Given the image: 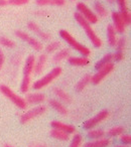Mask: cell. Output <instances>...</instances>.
<instances>
[{"label":"cell","mask_w":131,"mask_h":147,"mask_svg":"<svg viewBox=\"0 0 131 147\" xmlns=\"http://www.w3.org/2000/svg\"><path fill=\"white\" fill-rule=\"evenodd\" d=\"M126 45H127V39L126 37H120V38H117V42H116V51H124L126 49Z\"/></svg>","instance_id":"83f0119b"},{"label":"cell","mask_w":131,"mask_h":147,"mask_svg":"<svg viewBox=\"0 0 131 147\" xmlns=\"http://www.w3.org/2000/svg\"><path fill=\"white\" fill-rule=\"evenodd\" d=\"M70 57H71L70 49H63L55 53V55L53 57V61L55 63H59V61H63V59H69Z\"/></svg>","instance_id":"44dd1931"},{"label":"cell","mask_w":131,"mask_h":147,"mask_svg":"<svg viewBox=\"0 0 131 147\" xmlns=\"http://www.w3.org/2000/svg\"><path fill=\"white\" fill-rule=\"evenodd\" d=\"M71 1H75V0H71Z\"/></svg>","instance_id":"f6af8a7d"},{"label":"cell","mask_w":131,"mask_h":147,"mask_svg":"<svg viewBox=\"0 0 131 147\" xmlns=\"http://www.w3.org/2000/svg\"><path fill=\"white\" fill-rule=\"evenodd\" d=\"M51 126L53 127V129H57V130H61V131H63V132H66V133H68L69 135L74 134V133L76 132V128H75V126L70 125V124H66V123L61 122V121H59V120L51 121Z\"/></svg>","instance_id":"8fae6325"},{"label":"cell","mask_w":131,"mask_h":147,"mask_svg":"<svg viewBox=\"0 0 131 147\" xmlns=\"http://www.w3.org/2000/svg\"><path fill=\"white\" fill-rule=\"evenodd\" d=\"M4 147H14V146H12V145H10V144H5Z\"/></svg>","instance_id":"7bdbcfd3"},{"label":"cell","mask_w":131,"mask_h":147,"mask_svg":"<svg viewBox=\"0 0 131 147\" xmlns=\"http://www.w3.org/2000/svg\"><path fill=\"white\" fill-rule=\"evenodd\" d=\"M112 24L107 25V40L110 47H115L117 42V34Z\"/></svg>","instance_id":"ac0fdd59"},{"label":"cell","mask_w":131,"mask_h":147,"mask_svg":"<svg viewBox=\"0 0 131 147\" xmlns=\"http://www.w3.org/2000/svg\"><path fill=\"white\" fill-rule=\"evenodd\" d=\"M51 136L53 138L57 139V140H61V141H67L70 138V135L68 133L63 132V131L57 130V129H51Z\"/></svg>","instance_id":"7402d4cb"},{"label":"cell","mask_w":131,"mask_h":147,"mask_svg":"<svg viewBox=\"0 0 131 147\" xmlns=\"http://www.w3.org/2000/svg\"><path fill=\"white\" fill-rule=\"evenodd\" d=\"M38 35H39V36H41L43 39H45V40H49V39H51V35H49L47 32H43V31H39V32H38Z\"/></svg>","instance_id":"f35d334b"},{"label":"cell","mask_w":131,"mask_h":147,"mask_svg":"<svg viewBox=\"0 0 131 147\" xmlns=\"http://www.w3.org/2000/svg\"><path fill=\"white\" fill-rule=\"evenodd\" d=\"M53 94L57 97V98L61 99V101H63V102H66V103L72 102V98H71V96L68 94V93L66 92L65 90H63V89L59 88V87H55V88L53 89Z\"/></svg>","instance_id":"d6986e66"},{"label":"cell","mask_w":131,"mask_h":147,"mask_svg":"<svg viewBox=\"0 0 131 147\" xmlns=\"http://www.w3.org/2000/svg\"><path fill=\"white\" fill-rule=\"evenodd\" d=\"M49 105H51V106L61 115H63V116L68 115V113H69L68 108H67L63 104H61L59 101L55 100V99H51V100H49Z\"/></svg>","instance_id":"e0dca14e"},{"label":"cell","mask_w":131,"mask_h":147,"mask_svg":"<svg viewBox=\"0 0 131 147\" xmlns=\"http://www.w3.org/2000/svg\"><path fill=\"white\" fill-rule=\"evenodd\" d=\"M77 10H78V13L80 15H82L85 18V20H87L89 23L91 24H94V23H97L99 20L98 16L95 14V12L88 6L86 5L84 2H79L77 3Z\"/></svg>","instance_id":"8992f818"},{"label":"cell","mask_w":131,"mask_h":147,"mask_svg":"<svg viewBox=\"0 0 131 147\" xmlns=\"http://www.w3.org/2000/svg\"><path fill=\"white\" fill-rule=\"evenodd\" d=\"M117 3L119 5V8L120 11H125V10H129L128 6H127V0H116Z\"/></svg>","instance_id":"d590c367"},{"label":"cell","mask_w":131,"mask_h":147,"mask_svg":"<svg viewBox=\"0 0 131 147\" xmlns=\"http://www.w3.org/2000/svg\"><path fill=\"white\" fill-rule=\"evenodd\" d=\"M35 57L34 55H29L25 61L24 69H23V78L20 85V91L24 94L28 92L30 88V80L33 74V65H34Z\"/></svg>","instance_id":"7a4b0ae2"},{"label":"cell","mask_w":131,"mask_h":147,"mask_svg":"<svg viewBox=\"0 0 131 147\" xmlns=\"http://www.w3.org/2000/svg\"><path fill=\"white\" fill-rule=\"evenodd\" d=\"M35 3L39 6H45V5L63 6L66 4V0H35Z\"/></svg>","instance_id":"603a6c76"},{"label":"cell","mask_w":131,"mask_h":147,"mask_svg":"<svg viewBox=\"0 0 131 147\" xmlns=\"http://www.w3.org/2000/svg\"><path fill=\"white\" fill-rule=\"evenodd\" d=\"M8 4L11 5H16V6H19V5H25L29 2V0H7Z\"/></svg>","instance_id":"d6a6232c"},{"label":"cell","mask_w":131,"mask_h":147,"mask_svg":"<svg viewBox=\"0 0 131 147\" xmlns=\"http://www.w3.org/2000/svg\"><path fill=\"white\" fill-rule=\"evenodd\" d=\"M112 21H113V27H114L115 31L118 33H124L125 29H126V25H125L123 19L121 18L120 14L117 11L112 12Z\"/></svg>","instance_id":"7c38bea8"},{"label":"cell","mask_w":131,"mask_h":147,"mask_svg":"<svg viewBox=\"0 0 131 147\" xmlns=\"http://www.w3.org/2000/svg\"><path fill=\"white\" fill-rule=\"evenodd\" d=\"M0 45L4 47H8V49H12L15 47V43L13 40H11L10 38L5 36H1L0 37Z\"/></svg>","instance_id":"f546056e"},{"label":"cell","mask_w":131,"mask_h":147,"mask_svg":"<svg viewBox=\"0 0 131 147\" xmlns=\"http://www.w3.org/2000/svg\"><path fill=\"white\" fill-rule=\"evenodd\" d=\"M68 61L70 65L74 67H86L90 63V59L86 57H70L68 59Z\"/></svg>","instance_id":"2e32d148"},{"label":"cell","mask_w":131,"mask_h":147,"mask_svg":"<svg viewBox=\"0 0 131 147\" xmlns=\"http://www.w3.org/2000/svg\"><path fill=\"white\" fill-rule=\"evenodd\" d=\"M114 147H130L129 145H125V144H118V145H115Z\"/></svg>","instance_id":"b9f144b4"},{"label":"cell","mask_w":131,"mask_h":147,"mask_svg":"<svg viewBox=\"0 0 131 147\" xmlns=\"http://www.w3.org/2000/svg\"><path fill=\"white\" fill-rule=\"evenodd\" d=\"M88 137L90 139H92V140H94V139H100V138H103V137H105V135H106V132H105L104 130H102V129H90V130H88Z\"/></svg>","instance_id":"484cf974"},{"label":"cell","mask_w":131,"mask_h":147,"mask_svg":"<svg viewBox=\"0 0 131 147\" xmlns=\"http://www.w3.org/2000/svg\"><path fill=\"white\" fill-rule=\"evenodd\" d=\"M27 27H28V28L30 29L31 31H33V32H37V33H38L39 31H41L38 24H37L36 22H33V21H29V22L27 23Z\"/></svg>","instance_id":"836d02e7"},{"label":"cell","mask_w":131,"mask_h":147,"mask_svg":"<svg viewBox=\"0 0 131 147\" xmlns=\"http://www.w3.org/2000/svg\"><path fill=\"white\" fill-rule=\"evenodd\" d=\"M59 35H61V38H63L66 42L68 43L70 47H72L73 49H74L75 51H78V53H80L83 57H88L89 55H91V49H89V47H85L84 45H82V43L79 42V41L77 40V39L75 38V37L73 36V35L71 34L68 30L61 29V30L59 31Z\"/></svg>","instance_id":"3957f363"},{"label":"cell","mask_w":131,"mask_h":147,"mask_svg":"<svg viewBox=\"0 0 131 147\" xmlns=\"http://www.w3.org/2000/svg\"><path fill=\"white\" fill-rule=\"evenodd\" d=\"M90 83H91V75H86V76H84L78 83H77L75 89H76L77 92H82L83 90H85V88H86Z\"/></svg>","instance_id":"cb8c5ba5"},{"label":"cell","mask_w":131,"mask_h":147,"mask_svg":"<svg viewBox=\"0 0 131 147\" xmlns=\"http://www.w3.org/2000/svg\"><path fill=\"white\" fill-rule=\"evenodd\" d=\"M94 10H95V14L101 18H105L108 15V11H107L106 7L104 6L103 3H101L100 1H96L94 3Z\"/></svg>","instance_id":"ffe728a7"},{"label":"cell","mask_w":131,"mask_h":147,"mask_svg":"<svg viewBox=\"0 0 131 147\" xmlns=\"http://www.w3.org/2000/svg\"><path fill=\"white\" fill-rule=\"evenodd\" d=\"M47 61V55H41L38 57V59H35L34 61V65H33V73L35 75H41L45 67V63Z\"/></svg>","instance_id":"5bb4252c"},{"label":"cell","mask_w":131,"mask_h":147,"mask_svg":"<svg viewBox=\"0 0 131 147\" xmlns=\"http://www.w3.org/2000/svg\"><path fill=\"white\" fill-rule=\"evenodd\" d=\"M63 73V69L61 67H55L49 71V74H47L45 76H43V78H41L39 80H37L36 82L33 83L32 88L33 90H41L45 87L49 86L53 81H55V79H57Z\"/></svg>","instance_id":"277c9868"},{"label":"cell","mask_w":131,"mask_h":147,"mask_svg":"<svg viewBox=\"0 0 131 147\" xmlns=\"http://www.w3.org/2000/svg\"><path fill=\"white\" fill-rule=\"evenodd\" d=\"M61 41H57V40H55V41H51V42H49V45H47V47H45V51H47V53H53V51H57V49L61 47Z\"/></svg>","instance_id":"f1b7e54d"},{"label":"cell","mask_w":131,"mask_h":147,"mask_svg":"<svg viewBox=\"0 0 131 147\" xmlns=\"http://www.w3.org/2000/svg\"><path fill=\"white\" fill-rule=\"evenodd\" d=\"M45 95L41 94V93H30L27 94L25 97V102L27 104H41V103L45 102Z\"/></svg>","instance_id":"4fadbf2b"},{"label":"cell","mask_w":131,"mask_h":147,"mask_svg":"<svg viewBox=\"0 0 131 147\" xmlns=\"http://www.w3.org/2000/svg\"><path fill=\"white\" fill-rule=\"evenodd\" d=\"M119 14H120L121 18L123 19L125 25L128 26L129 24L131 23V14L129 10H125V11H119Z\"/></svg>","instance_id":"4dcf8cb0"},{"label":"cell","mask_w":131,"mask_h":147,"mask_svg":"<svg viewBox=\"0 0 131 147\" xmlns=\"http://www.w3.org/2000/svg\"><path fill=\"white\" fill-rule=\"evenodd\" d=\"M29 147H47V145L43 143H32Z\"/></svg>","instance_id":"ab89813d"},{"label":"cell","mask_w":131,"mask_h":147,"mask_svg":"<svg viewBox=\"0 0 131 147\" xmlns=\"http://www.w3.org/2000/svg\"><path fill=\"white\" fill-rule=\"evenodd\" d=\"M112 61H113V53H107V55H105L104 57L96 63L95 67H96V69H99L102 67H104L105 65H107V63H112Z\"/></svg>","instance_id":"4316f807"},{"label":"cell","mask_w":131,"mask_h":147,"mask_svg":"<svg viewBox=\"0 0 131 147\" xmlns=\"http://www.w3.org/2000/svg\"><path fill=\"white\" fill-rule=\"evenodd\" d=\"M124 59V51H116V53H113V59L116 61H121Z\"/></svg>","instance_id":"8d00e7d4"},{"label":"cell","mask_w":131,"mask_h":147,"mask_svg":"<svg viewBox=\"0 0 131 147\" xmlns=\"http://www.w3.org/2000/svg\"><path fill=\"white\" fill-rule=\"evenodd\" d=\"M109 117V112L107 110H102L101 112H99L98 114H96L94 117L88 119L86 122L84 123V128L86 130H90L93 129L94 127H96L97 125H99L100 123H102L103 121H105Z\"/></svg>","instance_id":"9c48e42d"},{"label":"cell","mask_w":131,"mask_h":147,"mask_svg":"<svg viewBox=\"0 0 131 147\" xmlns=\"http://www.w3.org/2000/svg\"><path fill=\"white\" fill-rule=\"evenodd\" d=\"M4 61H5V55L4 53L1 49H0V69H2L3 65H4Z\"/></svg>","instance_id":"74e56055"},{"label":"cell","mask_w":131,"mask_h":147,"mask_svg":"<svg viewBox=\"0 0 131 147\" xmlns=\"http://www.w3.org/2000/svg\"><path fill=\"white\" fill-rule=\"evenodd\" d=\"M8 4V2H7V0H0V7H3L5 6V5Z\"/></svg>","instance_id":"60d3db41"},{"label":"cell","mask_w":131,"mask_h":147,"mask_svg":"<svg viewBox=\"0 0 131 147\" xmlns=\"http://www.w3.org/2000/svg\"><path fill=\"white\" fill-rule=\"evenodd\" d=\"M107 1H108L109 3H113L115 1V0H107Z\"/></svg>","instance_id":"ee69618b"},{"label":"cell","mask_w":131,"mask_h":147,"mask_svg":"<svg viewBox=\"0 0 131 147\" xmlns=\"http://www.w3.org/2000/svg\"><path fill=\"white\" fill-rule=\"evenodd\" d=\"M121 143L122 144H125V145H130L131 143V135L129 134H122L121 135Z\"/></svg>","instance_id":"e575fe53"},{"label":"cell","mask_w":131,"mask_h":147,"mask_svg":"<svg viewBox=\"0 0 131 147\" xmlns=\"http://www.w3.org/2000/svg\"><path fill=\"white\" fill-rule=\"evenodd\" d=\"M74 16H75V19L77 20V22L81 25V27L83 28V30L85 31V33L87 34V36L89 37V39L91 40L92 45H94L95 47H102L103 45L102 39L100 38V36H99V35L96 33V31L94 30L92 24L89 23L87 20H85L84 17H83L82 15L79 14L78 12L75 13Z\"/></svg>","instance_id":"6da1fadb"},{"label":"cell","mask_w":131,"mask_h":147,"mask_svg":"<svg viewBox=\"0 0 131 147\" xmlns=\"http://www.w3.org/2000/svg\"><path fill=\"white\" fill-rule=\"evenodd\" d=\"M83 141V137L81 134H75L74 137L72 139V142H71V145L69 147H80L81 144H82Z\"/></svg>","instance_id":"1f68e13d"},{"label":"cell","mask_w":131,"mask_h":147,"mask_svg":"<svg viewBox=\"0 0 131 147\" xmlns=\"http://www.w3.org/2000/svg\"><path fill=\"white\" fill-rule=\"evenodd\" d=\"M124 132H125V128L123 126H115L109 129L106 132V134L109 138H113V137L121 136Z\"/></svg>","instance_id":"d4e9b609"},{"label":"cell","mask_w":131,"mask_h":147,"mask_svg":"<svg viewBox=\"0 0 131 147\" xmlns=\"http://www.w3.org/2000/svg\"><path fill=\"white\" fill-rule=\"evenodd\" d=\"M15 34L17 37H19L20 39H22L23 41H25L26 43H28L30 47H32L35 51H41L43 49V45L41 41H38L37 39H35L34 37H32L31 35H29L27 32L22 30H16L15 31Z\"/></svg>","instance_id":"30bf717a"},{"label":"cell","mask_w":131,"mask_h":147,"mask_svg":"<svg viewBox=\"0 0 131 147\" xmlns=\"http://www.w3.org/2000/svg\"><path fill=\"white\" fill-rule=\"evenodd\" d=\"M111 145L110 138H100V139H94L89 142L85 143L83 147H108Z\"/></svg>","instance_id":"9a60e30c"},{"label":"cell","mask_w":131,"mask_h":147,"mask_svg":"<svg viewBox=\"0 0 131 147\" xmlns=\"http://www.w3.org/2000/svg\"><path fill=\"white\" fill-rule=\"evenodd\" d=\"M45 112H47V107L45 106H43V105L36 106L35 108L31 109V110H29L28 112L21 115L20 122L22 123V124H27V123H29L30 121H32L33 119L43 115Z\"/></svg>","instance_id":"ba28073f"},{"label":"cell","mask_w":131,"mask_h":147,"mask_svg":"<svg viewBox=\"0 0 131 147\" xmlns=\"http://www.w3.org/2000/svg\"><path fill=\"white\" fill-rule=\"evenodd\" d=\"M0 92H1V94H2L3 96L6 97L9 101H11L17 108L21 109V110H24V109L27 108V105L28 104L25 102L24 98L18 96V95L13 92L8 86H6V85H4V84L0 85Z\"/></svg>","instance_id":"5b68a950"},{"label":"cell","mask_w":131,"mask_h":147,"mask_svg":"<svg viewBox=\"0 0 131 147\" xmlns=\"http://www.w3.org/2000/svg\"><path fill=\"white\" fill-rule=\"evenodd\" d=\"M114 69V65L113 63H109L102 67L101 69H97V73L93 76H91V83L94 85H98L108 76L109 74H111Z\"/></svg>","instance_id":"52a82bcc"}]
</instances>
